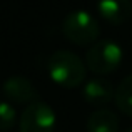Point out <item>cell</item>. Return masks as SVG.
<instances>
[{"label": "cell", "mask_w": 132, "mask_h": 132, "mask_svg": "<svg viewBox=\"0 0 132 132\" xmlns=\"http://www.w3.org/2000/svg\"><path fill=\"white\" fill-rule=\"evenodd\" d=\"M82 95H84L85 102L89 105L104 109L110 100H114L116 89L112 87V84L109 80H105L102 77H95V79H90V80H87L84 84Z\"/></svg>", "instance_id": "8992f818"}, {"label": "cell", "mask_w": 132, "mask_h": 132, "mask_svg": "<svg viewBox=\"0 0 132 132\" xmlns=\"http://www.w3.org/2000/svg\"><path fill=\"white\" fill-rule=\"evenodd\" d=\"M122 60L124 50L116 40H99L85 52V67L99 75L116 72Z\"/></svg>", "instance_id": "3957f363"}, {"label": "cell", "mask_w": 132, "mask_h": 132, "mask_svg": "<svg viewBox=\"0 0 132 132\" xmlns=\"http://www.w3.org/2000/svg\"><path fill=\"white\" fill-rule=\"evenodd\" d=\"M64 37L74 45H94L99 39L100 27L97 19L87 10H74L62 22Z\"/></svg>", "instance_id": "7a4b0ae2"}, {"label": "cell", "mask_w": 132, "mask_h": 132, "mask_svg": "<svg viewBox=\"0 0 132 132\" xmlns=\"http://www.w3.org/2000/svg\"><path fill=\"white\" fill-rule=\"evenodd\" d=\"M126 132H132V127H130V129H127V130H126Z\"/></svg>", "instance_id": "8fae6325"}, {"label": "cell", "mask_w": 132, "mask_h": 132, "mask_svg": "<svg viewBox=\"0 0 132 132\" xmlns=\"http://www.w3.org/2000/svg\"><path fill=\"white\" fill-rule=\"evenodd\" d=\"M17 122V110L13 104L10 102H0V132H9L13 129Z\"/></svg>", "instance_id": "30bf717a"}, {"label": "cell", "mask_w": 132, "mask_h": 132, "mask_svg": "<svg viewBox=\"0 0 132 132\" xmlns=\"http://www.w3.org/2000/svg\"><path fill=\"white\" fill-rule=\"evenodd\" d=\"M97 12L110 25H122L132 15L130 0H97Z\"/></svg>", "instance_id": "52a82bcc"}, {"label": "cell", "mask_w": 132, "mask_h": 132, "mask_svg": "<svg viewBox=\"0 0 132 132\" xmlns=\"http://www.w3.org/2000/svg\"><path fill=\"white\" fill-rule=\"evenodd\" d=\"M2 92L5 95L7 102L10 104H34L39 100V92H37L35 85L29 80L27 77L22 75H12L9 77L2 85Z\"/></svg>", "instance_id": "5b68a950"}, {"label": "cell", "mask_w": 132, "mask_h": 132, "mask_svg": "<svg viewBox=\"0 0 132 132\" xmlns=\"http://www.w3.org/2000/svg\"><path fill=\"white\" fill-rule=\"evenodd\" d=\"M50 79L64 89H75L85 82V62L70 50H57L47 62Z\"/></svg>", "instance_id": "6da1fadb"}, {"label": "cell", "mask_w": 132, "mask_h": 132, "mask_svg": "<svg viewBox=\"0 0 132 132\" xmlns=\"http://www.w3.org/2000/svg\"><path fill=\"white\" fill-rule=\"evenodd\" d=\"M87 132H119V117L110 109H95L85 122Z\"/></svg>", "instance_id": "ba28073f"}, {"label": "cell", "mask_w": 132, "mask_h": 132, "mask_svg": "<svg viewBox=\"0 0 132 132\" xmlns=\"http://www.w3.org/2000/svg\"><path fill=\"white\" fill-rule=\"evenodd\" d=\"M114 102L122 114H126L127 117H132V74L124 77L122 82L117 85Z\"/></svg>", "instance_id": "9c48e42d"}, {"label": "cell", "mask_w": 132, "mask_h": 132, "mask_svg": "<svg viewBox=\"0 0 132 132\" xmlns=\"http://www.w3.org/2000/svg\"><path fill=\"white\" fill-rule=\"evenodd\" d=\"M57 126V116L47 102L37 100L23 109L19 119L20 132H54Z\"/></svg>", "instance_id": "277c9868"}]
</instances>
